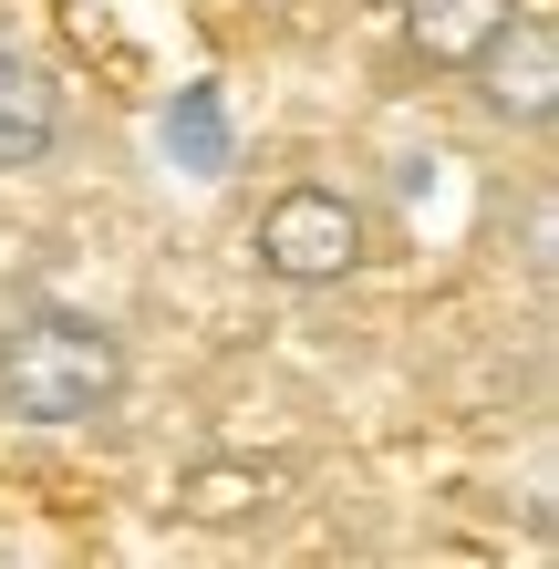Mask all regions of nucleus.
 I'll list each match as a JSON object with an SVG mask.
<instances>
[{
	"mask_svg": "<svg viewBox=\"0 0 559 569\" xmlns=\"http://www.w3.org/2000/svg\"><path fill=\"white\" fill-rule=\"evenodd\" d=\"M383 259V208L352 177H280L249 208V270L270 290H352Z\"/></svg>",
	"mask_w": 559,
	"mask_h": 569,
	"instance_id": "nucleus-2",
	"label": "nucleus"
},
{
	"mask_svg": "<svg viewBox=\"0 0 559 569\" xmlns=\"http://www.w3.org/2000/svg\"><path fill=\"white\" fill-rule=\"evenodd\" d=\"M467 93H477V114L498 124V136H518V146H539L559 124V11L549 0H529V11L467 62Z\"/></svg>",
	"mask_w": 559,
	"mask_h": 569,
	"instance_id": "nucleus-4",
	"label": "nucleus"
},
{
	"mask_svg": "<svg viewBox=\"0 0 559 569\" xmlns=\"http://www.w3.org/2000/svg\"><path fill=\"white\" fill-rule=\"evenodd\" d=\"M136 393V342L93 300H21L0 311V425L21 435H93Z\"/></svg>",
	"mask_w": 559,
	"mask_h": 569,
	"instance_id": "nucleus-1",
	"label": "nucleus"
},
{
	"mask_svg": "<svg viewBox=\"0 0 559 569\" xmlns=\"http://www.w3.org/2000/svg\"><path fill=\"white\" fill-rule=\"evenodd\" d=\"M62 156H73V83L21 21H0V187L52 177Z\"/></svg>",
	"mask_w": 559,
	"mask_h": 569,
	"instance_id": "nucleus-3",
	"label": "nucleus"
},
{
	"mask_svg": "<svg viewBox=\"0 0 559 569\" xmlns=\"http://www.w3.org/2000/svg\"><path fill=\"white\" fill-rule=\"evenodd\" d=\"M529 11V0H393V52L436 83H467V62L498 42V31Z\"/></svg>",
	"mask_w": 559,
	"mask_h": 569,
	"instance_id": "nucleus-5",
	"label": "nucleus"
}]
</instances>
